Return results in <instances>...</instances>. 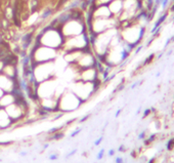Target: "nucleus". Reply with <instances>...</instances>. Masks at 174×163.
<instances>
[{
  "label": "nucleus",
  "mask_w": 174,
  "mask_h": 163,
  "mask_svg": "<svg viewBox=\"0 0 174 163\" xmlns=\"http://www.w3.org/2000/svg\"><path fill=\"white\" fill-rule=\"evenodd\" d=\"M65 39L66 38L62 34L61 30L59 28H53L47 25L45 28H42L41 31L37 34L35 42L59 52V50L62 49Z\"/></svg>",
  "instance_id": "f257e3e1"
},
{
  "label": "nucleus",
  "mask_w": 174,
  "mask_h": 163,
  "mask_svg": "<svg viewBox=\"0 0 174 163\" xmlns=\"http://www.w3.org/2000/svg\"><path fill=\"white\" fill-rule=\"evenodd\" d=\"M57 53H59V50L40 45L39 43L35 42L32 46L29 55L31 58L32 66H34V65L42 64V63L54 62L57 59Z\"/></svg>",
  "instance_id": "f03ea898"
},
{
  "label": "nucleus",
  "mask_w": 174,
  "mask_h": 163,
  "mask_svg": "<svg viewBox=\"0 0 174 163\" xmlns=\"http://www.w3.org/2000/svg\"><path fill=\"white\" fill-rule=\"evenodd\" d=\"M83 103L84 102L80 97H78L72 90H68V91H62V94L59 97L57 108H59V112L65 114L77 110Z\"/></svg>",
  "instance_id": "7ed1b4c3"
},
{
  "label": "nucleus",
  "mask_w": 174,
  "mask_h": 163,
  "mask_svg": "<svg viewBox=\"0 0 174 163\" xmlns=\"http://www.w3.org/2000/svg\"><path fill=\"white\" fill-rule=\"evenodd\" d=\"M59 30L65 38H70V37L86 33L87 27L84 18H71L64 25H62Z\"/></svg>",
  "instance_id": "20e7f679"
},
{
  "label": "nucleus",
  "mask_w": 174,
  "mask_h": 163,
  "mask_svg": "<svg viewBox=\"0 0 174 163\" xmlns=\"http://www.w3.org/2000/svg\"><path fill=\"white\" fill-rule=\"evenodd\" d=\"M54 64H55V60L54 62L42 63V64H37V65L32 66L33 67V73H34L35 80L38 83H41L46 80L55 79L54 67H53Z\"/></svg>",
  "instance_id": "39448f33"
},
{
  "label": "nucleus",
  "mask_w": 174,
  "mask_h": 163,
  "mask_svg": "<svg viewBox=\"0 0 174 163\" xmlns=\"http://www.w3.org/2000/svg\"><path fill=\"white\" fill-rule=\"evenodd\" d=\"M97 90L98 89L96 88L94 82H86V81L77 80L75 82V85H74V88L72 91L85 103L92 94H95Z\"/></svg>",
  "instance_id": "423d86ee"
},
{
  "label": "nucleus",
  "mask_w": 174,
  "mask_h": 163,
  "mask_svg": "<svg viewBox=\"0 0 174 163\" xmlns=\"http://www.w3.org/2000/svg\"><path fill=\"white\" fill-rule=\"evenodd\" d=\"M28 109L29 108L22 106V105H20L18 103H13V104L9 105L8 107H6L4 110L6 111V113H7V115L9 116L11 121L15 123V122L20 121L21 119H23V118L26 116Z\"/></svg>",
  "instance_id": "0eeeda50"
},
{
  "label": "nucleus",
  "mask_w": 174,
  "mask_h": 163,
  "mask_svg": "<svg viewBox=\"0 0 174 163\" xmlns=\"http://www.w3.org/2000/svg\"><path fill=\"white\" fill-rule=\"evenodd\" d=\"M99 73L96 70V68L92 67V68L83 69L78 71V79L80 81H86V82H93L96 79L99 78Z\"/></svg>",
  "instance_id": "6e6552de"
},
{
  "label": "nucleus",
  "mask_w": 174,
  "mask_h": 163,
  "mask_svg": "<svg viewBox=\"0 0 174 163\" xmlns=\"http://www.w3.org/2000/svg\"><path fill=\"white\" fill-rule=\"evenodd\" d=\"M18 84V79L9 78L8 76L0 73V88L4 92H11Z\"/></svg>",
  "instance_id": "1a4fd4ad"
},
{
  "label": "nucleus",
  "mask_w": 174,
  "mask_h": 163,
  "mask_svg": "<svg viewBox=\"0 0 174 163\" xmlns=\"http://www.w3.org/2000/svg\"><path fill=\"white\" fill-rule=\"evenodd\" d=\"M108 6L110 11L112 13L113 17L117 18L123 10V0H113Z\"/></svg>",
  "instance_id": "9d476101"
},
{
  "label": "nucleus",
  "mask_w": 174,
  "mask_h": 163,
  "mask_svg": "<svg viewBox=\"0 0 174 163\" xmlns=\"http://www.w3.org/2000/svg\"><path fill=\"white\" fill-rule=\"evenodd\" d=\"M12 124H13V122L11 121L10 118H9L6 111L4 110V109H0V130L8 128V127L11 126Z\"/></svg>",
  "instance_id": "9b49d317"
},
{
  "label": "nucleus",
  "mask_w": 174,
  "mask_h": 163,
  "mask_svg": "<svg viewBox=\"0 0 174 163\" xmlns=\"http://www.w3.org/2000/svg\"><path fill=\"white\" fill-rule=\"evenodd\" d=\"M15 103V97L11 92H4L0 97V109H5L9 105Z\"/></svg>",
  "instance_id": "f8f14e48"
},
{
  "label": "nucleus",
  "mask_w": 174,
  "mask_h": 163,
  "mask_svg": "<svg viewBox=\"0 0 174 163\" xmlns=\"http://www.w3.org/2000/svg\"><path fill=\"white\" fill-rule=\"evenodd\" d=\"M65 137V133L62 131H57L55 133L51 134V136L49 137V141H59V139H62Z\"/></svg>",
  "instance_id": "ddd939ff"
},
{
  "label": "nucleus",
  "mask_w": 174,
  "mask_h": 163,
  "mask_svg": "<svg viewBox=\"0 0 174 163\" xmlns=\"http://www.w3.org/2000/svg\"><path fill=\"white\" fill-rule=\"evenodd\" d=\"M166 148H167V150H168V151L173 150V148H174V137H173V139H170L168 142H167Z\"/></svg>",
  "instance_id": "4468645a"
},
{
  "label": "nucleus",
  "mask_w": 174,
  "mask_h": 163,
  "mask_svg": "<svg viewBox=\"0 0 174 163\" xmlns=\"http://www.w3.org/2000/svg\"><path fill=\"white\" fill-rule=\"evenodd\" d=\"M154 58H155V53H152L151 55H148V57L145 59V60L143 62V64H142V66H147V65L148 64H151V63L153 62V60H154Z\"/></svg>",
  "instance_id": "2eb2a0df"
},
{
  "label": "nucleus",
  "mask_w": 174,
  "mask_h": 163,
  "mask_svg": "<svg viewBox=\"0 0 174 163\" xmlns=\"http://www.w3.org/2000/svg\"><path fill=\"white\" fill-rule=\"evenodd\" d=\"M156 137H157V136L155 133H153L152 136H151L150 137H148V139H145V145H150L151 143H153V142L155 141V139H156Z\"/></svg>",
  "instance_id": "dca6fc26"
},
{
  "label": "nucleus",
  "mask_w": 174,
  "mask_h": 163,
  "mask_svg": "<svg viewBox=\"0 0 174 163\" xmlns=\"http://www.w3.org/2000/svg\"><path fill=\"white\" fill-rule=\"evenodd\" d=\"M64 126H59V127H52V128H50V129H48L47 130V133L48 134H53V133H55V132H57V131H61V129Z\"/></svg>",
  "instance_id": "f3484780"
},
{
  "label": "nucleus",
  "mask_w": 174,
  "mask_h": 163,
  "mask_svg": "<svg viewBox=\"0 0 174 163\" xmlns=\"http://www.w3.org/2000/svg\"><path fill=\"white\" fill-rule=\"evenodd\" d=\"M104 149H101L99 152L97 153V155H96V159L97 160H101L104 158Z\"/></svg>",
  "instance_id": "a211bd4d"
},
{
  "label": "nucleus",
  "mask_w": 174,
  "mask_h": 163,
  "mask_svg": "<svg viewBox=\"0 0 174 163\" xmlns=\"http://www.w3.org/2000/svg\"><path fill=\"white\" fill-rule=\"evenodd\" d=\"M78 152V149H74V150H72L71 152H69L68 154H67V156H66V158L67 159H69V158H71L72 156H74L76 154V153Z\"/></svg>",
  "instance_id": "6ab92c4d"
},
{
  "label": "nucleus",
  "mask_w": 174,
  "mask_h": 163,
  "mask_svg": "<svg viewBox=\"0 0 174 163\" xmlns=\"http://www.w3.org/2000/svg\"><path fill=\"white\" fill-rule=\"evenodd\" d=\"M81 130H82V128H80V127H79V128H77V129H75L73 132H72L71 136H71V137H75V136H77L78 134L81 132Z\"/></svg>",
  "instance_id": "aec40b11"
},
{
  "label": "nucleus",
  "mask_w": 174,
  "mask_h": 163,
  "mask_svg": "<svg viewBox=\"0 0 174 163\" xmlns=\"http://www.w3.org/2000/svg\"><path fill=\"white\" fill-rule=\"evenodd\" d=\"M152 113V110H151V108H148V109H145V111H143V114H142V118H147L150 114Z\"/></svg>",
  "instance_id": "412c9836"
},
{
  "label": "nucleus",
  "mask_w": 174,
  "mask_h": 163,
  "mask_svg": "<svg viewBox=\"0 0 174 163\" xmlns=\"http://www.w3.org/2000/svg\"><path fill=\"white\" fill-rule=\"evenodd\" d=\"M48 159L50 160V161H55V160L59 159V155L57 154H51L48 156Z\"/></svg>",
  "instance_id": "4be33fe9"
},
{
  "label": "nucleus",
  "mask_w": 174,
  "mask_h": 163,
  "mask_svg": "<svg viewBox=\"0 0 174 163\" xmlns=\"http://www.w3.org/2000/svg\"><path fill=\"white\" fill-rule=\"evenodd\" d=\"M103 141H104V136H99L98 139H95V142H94V146H95V147L99 146V145H101V142H103Z\"/></svg>",
  "instance_id": "5701e85b"
},
{
  "label": "nucleus",
  "mask_w": 174,
  "mask_h": 163,
  "mask_svg": "<svg viewBox=\"0 0 174 163\" xmlns=\"http://www.w3.org/2000/svg\"><path fill=\"white\" fill-rule=\"evenodd\" d=\"M89 117H90V115H89V114H87V115L83 116V117L81 118L80 120H79V122H80V123H83V122H85V121H86L87 119H89Z\"/></svg>",
  "instance_id": "b1692460"
},
{
  "label": "nucleus",
  "mask_w": 174,
  "mask_h": 163,
  "mask_svg": "<svg viewBox=\"0 0 174 163\" xmlns=\"http://www.w3.org/2000/svg\"><path fill=\"white\" fill-rule=\"evenodd\" d=\"M138 139H145V131H141L140 133L138 134Z\"/></svg>",
  "instance_id": "393cba45"
},
{
  "label": "nucleus",
  "mask_w": 174,
  "mask_h": 163,
  "mask_svg": "<svg viewBox=\"0 0 174 163\" xmlns=\"http://www.w3.org/2000/svg\"><path fill=\"white\" fill-rule=\"evenodd\" d=\"M115 163H124V160H123L122 157H116L115 158Z\"/></svg>",
  "instance_id": "a878e982"
},
{
  "label": "nucleus",
  "mask_w": 174,
  "mask_h": 163,
  "mask_svg": "<svg viewBox=\"0 0 174 163\" xmlns=\"http://www.w3.org/2000/svg\"><path fill=\"white\" fill-rule=\"evenodd\" d=\"M115 153H116V151L114 150V149H110V150H109V153H108L109 157H113V156L115 155Z\"/></svg>",
  "instance_id": "bb28decb"
},
{
  "label": "nucleus",
  "mask_w": 174,
  "mask_h": 163,
  "mask_svg": "<svg viewBox=\"0 0 174 163\" xmlns=\"http://www.w3.org/2000/svg\"><path fill=\"white\" fill-rule=\"evenodd\" d=\"M142 49V45H139V46H136L135 48V55H137V53L140 52V50Z\"/></svg>",
  "instance_id": "cd10ccee"
},
{
  "label": "nucleus",
  "mask_w": 174,
  "mask_h": 163,
  "mask_svg": "<svg viewBox=\"0 0 174 163\" xmlns=\"http://www.w3.org/2000/svg\"><path fill=\"white\" fill-rule=\"evenodd\" d=\"M118 151H119V152H124V151H125V146L121 145L119 147V148H118Z\"/></svg>",
  "instance_id": "c85d7f7f"
},
{
  "label": "nucleus",
  "mask_w": 174,
  "mask_h": 163,
  "mask_svg": "<svg viewBox=\"0 0 174 163\" xmlns=\"http://www.w3.org/2000/svg\"><path fill=\"white\" fill-rule=\"evenodd\" d=\"M139 83H140V82H138V81H137V82H135V83H133V84L130 86V88H131V89H134V88H135L136 86L139 85Z\"/></svg>",
  "instance_id": "c756f323"
},
{
  "label": "nucleus",
  "mask_w": 174,
  "mask_h": 163,
  "mask_svg": "<svg viewBox=\"0 0 174 163\" xmlns=\"http://www.w3.org/2000/svg\"><path fill=\"white\" fill-rule=\"evenodd\" d=\"M121 112H122V109H119V110H117V112H116V114H115V117L116 118L119 117L120 114H121Z\"/></svg>",
  "instance_id": "7c9ffc66"
},
{
  "label": "nucleus",
  "mask_w": 174,
  "mask_h": 163,
  "mask_svg": "<svg viewBox=\"0 0 174 163\" xmlns=\"http://www.w3.org/2000/svg\"><path fill=\"white\" fill-rule=\"evenodd\" d=\"M3 66H4V63H3V60H0V73H1L2 69H3Z\"/></svg>",
  "instance_id": "2f4dec72"
},
{
  "label": "nucleus",
  "mask_w": 174,
  "mask_h": 163,
  "mask_svg": "<svg viewBox=\"0 0 174 163\" xmlns=\"http://www.w3.org/2000/svg\"><path fill=\"white\" fill-rule=\"evenodd\" d=\"M28 155V152L26 151H22V152H20V156H22V157H25V156Z\"/></svg>",
  "instance_id": "473e14b6"
},
{
  "label": "nucleus",
  "mask_w": 174,
  "mask_h": 163,
  "mask_svg": "<svg viewBox=\"0 0 174 163\" xmlns=\"http://www.w3.org/2000/svg\"><path fill=\"white\" fill-rule=\"evenodd\" d=\"M75 120H76V119H70L69 121H67V123H66V124H67V125L71 124V123H72V122H74V121H75Z\"/></svg>",
  "instance_id": "72a5a7b5"
},
{
  "label": "nucleus",
  "mask_w": 174,
  "mask_h": 163,
  "mask_svg": "<svg viewBox=\"0 0 174 163\" xmlns=\"http://www.w3.org/2000/svg\"><path fill=\"white\" fill-rule=\"evenodd\" d=\"M148 163H156V159H155V158H152V159H151Z\"/></svg>",
  "instance_id": "f704fd0d"
},
{
  "label": "nucleus",
  "mask_w": 174,
  "mask_h": 163,
  "mask_svg": "<svg viewBox=\"0 0 174 163\" xmlns=\"http://www.w3.org/2000/svg\"><path fill=\"white\" fill-rule=\"evenodd\" d=\"M48 147H49V144H44V146H43V149L45 150V149H47Z\"/></svg>",
  "instance_id": "c9c22d12"
},
{
  "label": "nucleus",
  "mask_w": 174,
  "mask_h": 163,
  "mask_svg": "<svg viewBox=\"0 0 174 163\" xmlns=\"http://www.w3.org/2000/svg\"><path fill=\"white\" fill-rule=\"evenodd\" d=\"M3 94H4V91H3V90L1 89V88H0V97H1L2 95H3Z\"/></svg>",
  "instance_id": "e433bc0d"
},
{
  "label": "nucleus",
  "mask_w": 174,
  "mask_h": 163,
  "mask_svg": "<svg viewBox=\"0 0 174 163\" xmlns=\"http://www.w3.org/2000/svg\"><path fill=\"white\" fill-rule=\"evenodd\" d=\"M160 75H161V73H160V72H158V73H157V75H156V76H157V77H159V76H160Z\"/></svg>",
  "instance_id": "4c0bfd02"
},
{
  "label": "nucleus",
  "mask_w": 174,
  "mask_h": 163,
  "mask_svg": "<svg viewBox=\"0 0 174 163\" xmlns=\"http://www.w3.org/2000/svg\"><path fill=\"white\" fill-rule=\"evenodd\" d=\"M139 113H140V108H139L137 110V112H136V114H139Z\"/></svg>",
  "instance_id": "58836bf2"
},
{
  "label": "nucleus",
  "mask_w": 174,
  "mask_h": 163,
  "mask_svg": "<svg viewBox=\"0 0 174 163\" xmlns=\"http://www.w3.org/2000/svg\"><path fill=\"white\" fill-rule=\"evenodd\" d=\"M2 161V159H1V158H0V162H1Z\"/></svg>",
  "instance_id": "ea45409f"
}]
</instances>
